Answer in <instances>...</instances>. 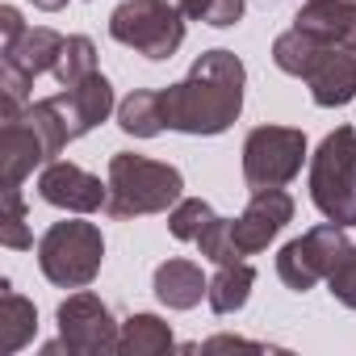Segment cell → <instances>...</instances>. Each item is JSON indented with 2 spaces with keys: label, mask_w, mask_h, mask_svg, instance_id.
I'll list each match as a JSON object with an SVG mask.
<instances>
[{
  "label": "cell",
  "mask_w": 356,
  "mask_h": 356,
  "mask_svg": "<svg viewBox=\"0 0 356 356\" xmlns=\"http://www.w3.org/2000/svg\"><path fill=\"white\" fill-rule=\"evenodd\" d=\"M243 84H248V67L239 55H231L222 47L197 55V63L189 67V76L181 84H168L159 92L168 130H181V134L231 130L235 118L243 113Z\"/></svg>",
  "instance_id": "cell-1"
},
{
  "label": "cell",
  "mask_w": 356,
  "mask_h": 356,
  "mask_svg": "<svg viewBox=\"0 0 356 356\" xmlns=\"http://www.w3.org/2000/svg\"><path fill=\"white\" fill-rule=\"evenodd\" d=\"M185 197V176L181 168L118 151L109 159V202L105 214L113 218H143V214H163Z\"/></svg>",
  "instance_id": "cell-2"
},
{
  "label": "cell",
  "mask_w": 356,
  "mask_h": 356,
  "mask_svg": "<svg viewBox=\"0 0 356 356\" xmlns=\"http://www.w3.org/2000/svg\"><path fill=\"white\" fill-rule=\"evenodd\" d=\"M26 109H30V118L42 126L51 151L59 155L67 143H76L80 134H88L92 126H101V122L113 113V84H109L101 72H92L88 80L63 88V92H55V97L30 101Z\"/></svg>",
  "instance_id": "cell-3"
},
{
  "label": "cell",
  "mask_w": 356,
  "mask_h": 356,
  "mask_svg": "<svg viewBox=\"0 0 356 356\" xmlns=\"http://www.w3.org/2000/svg\"><path fill=\"white\" fill-rule=\"evenodd\" d=\"M310 202L323 218L356 227V130L335 126L310 155Z\"/></svg>",
  "instance_id": "cell-4"
},
{
  "label": "cell",
  "mask_w": 356,
  "mask_h": 356,
  "mask_svg": "<svg viewBox=\"0 0 356 356\" xmlns=\"http://www.w3.org/2000/svg\"><path fill=\"white\" fill-rule=\"evenodd\" d=\"M105 260V239L97 222L84 218H63L38 239V268L51 285L59 289H84L97 281Z\"/></svg>",
  "instance_id": "cell-5"
},
{
  "label": "cell",
  "mask_w": 356,
  "mask_h": 356,
  "mask_svg": "<svg viewBox=\"0 0 356 356\" xmlns=\"http://www.w3.org/2000/svg\"><path fill=\"white\" fill-rule=\"evenodd\" d=\"M185 13L168 5V0H122V5L109 13V34L138 51L143 59H172L185 42Z\"/></svg>",
  "instance_id": "cell-6"
},
{
  "label": "cell",
  "mask_w": 356,
  "mask_h": 356,
  "mask_svg": "<svg viewBox=\"0 0 356 356\" xmlns=\"http://www.w3.org/2000/svg\"><path fill=\"white\" fill-rule=\"evenodd\" d=\"M306 163V134L298 126H256L243 143L248 189H285Z\"/></svg>",
  "instance_id": "cell-7"
},
{
  "label": "cell",
  "mask_w": 356,
  "mask_h": 356,
  "mask_svg": "<svg viewBox=\"0 0 356 356\" xmlns=\"http://www.w3.org/2000/svg\"><path fill=\"white\" fill-rule=\"evenodd\" d=\"M343 243H348L343 227L327 218L323 227H310L302 239H289V243L281 248V256H277V277H281L293 293H306V289H314L318 281H327V273H331V264H335V256H339Z\"/></svg>",
  "instance_id": "cell-8"
},
{
  "label": "cell",
  "mask_w": 356,
  "mask_h": 356,
  "mask_svg": "<svg viewBox=\"0 0 356 356\" xmlns=\"http://www.w3.org/2000/svg\"><path fill=\"white\" fill-rule=\"evenodd\" d=\"M118 323L109 314V306L80 289L72 293L63 306H59V339L67 343L72 356H105V352H118Z\"/></svg>",
  "instance_id": "cell-9"
},
{
  "label": "cell",
  "mask_w": 356,
  "mask_h": 356,
  "mask_svg": "<svg viewBox=\"0 0 356 356\" xmlns=\"http://www.w3.org/2000/svg\"><path fill=\"white\" fill-rule=\"evenodd\" d=\"M38 197L55 210H67V214H97L109 202V181L101 185V176L84 172L80 163L51 159L38 176Z\"/></svg>",
  "instance_id": "cell-10"
},
{
  "label": "cell",
  "mask_w": 356,
  "mask_h": 356,
  "mask_svg": "<svg viewBox=\"0 0 356 356\" xmlns=\"http://www.w3.org/2000/svg\"><path fill=\"white\" fill-rule=\"evenodd\" d=\"M51 159H55L51 143L26 109L13 118H0V172H5V189H22L26 176Z\"/></svg>",
  "instance_id": "cell-11"
},
{
  "label": "cell",
  "mask_w": 356,
  "mask_h": 356,
  "mask_svg": "<svg viewBox=\"0 0 356 356\" xmlns=\"http://www.w3.org/2000/svg\"><path fill=\"white\" fill-rule=\"evenodd\" d=\"M289 222H293V197L285 189H256L252 202H248V210L239 218H231V235H235V243H239L243 256H256Z\"/></svg>",
  "instance_id": "cell-12"
},
{
  "label": "cell",
  "mask_w": 356,
  "mask_h": 356,
  "mask_svg": "<svg viewBox=\"0 0 356 356\" xmlns=\"http://www.w3.org/2000/svg\"><path fill=\"white\" fill-rule=\"evenodd\" d=\"M306 84H310L314 105H323V109L348 105L356 97V55L318 42V55H314V63L306 72Z\"/></svg>",
  "instance_id": "cell-13"
},
{
  "label": "cell",
  "mask_w": 356,
  "mask_h": 356,
  "mask_svg": "<svg viewBox=\"0 0 356 356\" xmlns=\"http://www.w3.org/2000/svg\"><path fill=\"white\" fill-rule=\"evenodd\" d=\"M293 26L318 38L323 47H339L356 55V0H306Z\"/></svg>",
  "instance_id": "cell-14"
},
{
  "label": "cell",
  "mask_w": 356,
  "mask_h": 356,
  "mask_svg": "<svg viewBox=\"0 0 356 356\" xmlns=\"http://www.w3.org/2000/svg\"><path fill=\"white\" fill-rule=\"evenodd\" d=\"M206 293H210V281H206V273L193 260L176 256V260H163L155 268V298L168 310H193Z\"/></svg>",
  "instance_id": "cell-15"
},
{
  "label": "cell",
  "mask_w": 356,
  "mask_h": 356,
  "mask_svg": "<svg viewBox=\"0 0 356 356\" xmlns=\"http://www.w3.org/2000/svg\"><path fill=\"white\" fill-rule=\"evenodd\" d=\"M63 42H67L63 34H55V30H47V26H34V30H26V38H22L9 55H0V67H9V72L26 76V80L34 84L38 76L55 72Z\"/></svg>",
  "instance_id": "cell-16"
},
{
  "label": "cell",
  "mask_w": 356,
  "mask_h": 356,
  "mask_svg": "<svg viewBox=\"0 0 356 356\" xmlns=\"http://www.w3.org/2000/svg\"><path fill=\"white\" fill-rule=\"evenodd\" d=\"M38 331V310L34 302H26L9 281L0 285V356L22 352Z\"/></svg>",
  "instance_id": "cell-17"
},
{
  "label": "cell",
  "mask_w": 356,
  "mask_h": 356,
  "mask_svg": "<svg viewBox=\"0 0 356 356\" xmlns=\"http://www.w3.org/2000/svg\"><path fill=\"white\" fill-rule=\"evenodd\" d=\"M252 285H256V268H252L248 260L218 264V273L210 277V293H206V302H210L214 314H235V310L248 306Z\"/></svg>",
  "instance_id": "cell-18"
},
{
  "label": "cell",
  "mask_w": 356,
  "mask_h": 356,
  "mask_svg": "<svg viewBox=\"0 0 356 356\" xmlns=\"http://www.w3.org/2000/svg\"><path fill=\"white\" fill-rule=\"evenodd\" d=\"M176 339H172V327L155 314H130L118 331V352L122 356H159L168 352Z\"/></svg>",
  "instance_id": "cell-19"
},
{
  "label": "cell",
  "mask_w": 356,
  "mask_h": 356,
  "mask_svg": "<svg viewBox=\"0 0 356 356\" xmlns=\"http://www.w3.org/2000/svg\"><path fill=\"white\" fill-rule=\"evenodd\" d=\"M118 126H122L126 134H134V138H155V134H163V130H168L163 97H159V92H147V88L130 92V97L118 105Z\"/></svg>",
  "instance_id": "cell-20"
},
{
  "label": "cell",
  "mask_w": 356,
  "mask_h": 356,
  "mask_svg": "<svg viewBox=\"0 0 356 356\" xmlns=\"http://www.w3.org/2000/svg\"><path fill=\"white\" fill-rule=\"evenodd\" d=\"M97 72V47H92V38H84V34H72L67 42H63V51H59V63H55V80L63 84V88H72V84H80V80H88Z\"/></svg>",
  "instance_id": "cell-21"
},
{
  "label": "cell",
  "mask_w": 356,
  "mask_h": 356,
  "mask_svg": "<svg viewBox=\"0 0 356 356\" xmlns=\"http://www.w3.org/2000/svg\"><path fill=\"white\" fill-rule=\"evenodd\" d=\"M218 214H214V206L206 202V197H181L172 210H168V231L176 235V239H193L197 243V235L214 222Z\"/></svg>",
  "instance_id": "cell-22"
},
{
  "label": "cell",
  "mask_w": 356,
  "mask_h": 356,
  "mask_svg": "<svg viewBox=\"0 0 356 356\" xmlns=\"http://www.w3.org/2000/svg\"><path fill=\"white\" fill-rule=\"evenodd\" d=\"M168 5H176L189 22H206V26H235L243 17V0H168Z\"/></svg>",
  "instance_id": "cell-23"
},
{
  "label": "cell",
  "mask_w": 356,
  "mask_h": 356,
  "mask_svg": "<svg viewBox=\"0 0 356 356\" xmlns=\"http://www.w3.org/2000/svg\"><path fill=\"white\" fill-rule=\"evenodd\" d=\"M0 243L13 248V252H30L34 235L26 227V202L22 189H5V214H0Z\"/></svg>",
  "instance_id": "cell-24"
},
{
  "label": "cell",
  "mask_w": 356,
  "mask_h": 356,
  "mask_svg": "<svg viewBox=\"0 0 356 356\" xmlns=\"http://www.w3.org/2000/svg\"><path fill=\"white\" fill-rule=\"evenodd\" d=\"M327 289L335 302H343L348 310H356V243H343L331 273H327Z\"/></svg>",
  "instance_id": "cell-25"
},
{
  "label": "cell",
  "mask_w": 356,
  "mask_h": 356,
  "mask_svg": "<svg viewBox=\"0 0 356 356\" xmlns=\"http://www.w3.org/2000/svg\"><path fill=\"white\" fill-rule=\"evenodd\" d=\"M197 248H202V256H210L214 264H235V260H243V252H239V243H235V235H231V218H214V222L197 235Z\"/></svg>",
  "instance_id": "cell-26"
},
{
  "label": "cell",
  "mask_w": 356,
  "mask_h": 356,
  "mask_svg": "<svg viewBox=\"0 0 356 356\" xmlns=\"http://www.w3.org/2000/svg\"><path fill=\"white\" fill-rule=\"evenodd\" d=\"M0 34H5V38H0V55H9V51L26 38V22H22V13H17L13 5L0 9Z\"/></svg>",
  "instance_id": "cell-27"
},
{
  "label": "cell",
  "mask_w": 356,
  "mask_h": 356,
  "mask_svg": "<svg viewBox=\"0 0 356 356\" xmlns=\"http://www.w3.org/2000/svg\"><path fill=\"white\" fill-rule=\"evenodd\" d=\"M222 348H260V343L239 339V335H218V339H206V343H202V352H222Z\"/></svg>",
  "instance_id": "cell-28"
},
{
  "label": "cell",
  "mask_w": 356,
  "mask_h": 356,
  "mask_svg": "<svg viewBox=\"0 0 356 356\" xmlns=\"http://www.w3.org/2000/svg\"><path fill=\"white\" fill-rule=\"evenodd\" d=\"M67 5V0H34V9H42V13H59Z\"/></svg>",
  "instance_id": "cell-29"
}]
</instances>
